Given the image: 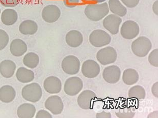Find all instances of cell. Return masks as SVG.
I'll return each mask as SVG.
<instances>
[{"mask_svg":"<svg viewBox=\"0 0 158 118\" xmlns=\"http://www.w3.org/2000/svg\"><path fill=\"white\" fill-rule=\"evenodd\" d=\"M108 5L107 3L101 4L91 3L86 7L84 13L88 19L94 22L100 21L108 14Z\"/></svg>","mask_w":158,"mask_h":118,"instance_id":"cell-1","label":"cell"},{"mask_svg":"<svg viewBox=\"0 0 158 118\" xmlns=\"http://www.w3.org/2000/svg\"><path fill=\"white\" fill-rule=\"evenodd\" d=\"M152 47L151 40L146 37L140 36L132 43L131 48L134 54L137 57L143 58L147 55Z\"/></svg>","mask_w":158,"mask_h":118,"instance_id":"cell-2","label":"cell"},{"mask_svg":"<svg viewBox=\"0 0 158 118\" xmlns=\"http://www.w3.org/2000/svg\"><path fill=\"white\" fill-rule=\"evenodd\" d=\"M22 95L26 100L36 103L41 99L43 90L38 83H33L27 85L23 88Z\"/></svg>","mask_w":158,"mask_h":118,"instance_id":"cell-3","label":"cell"},{"mask_svg":"<svg viewBox=\"0 0 158 118\" xmlns=\"http://www.w3.org/2000/svg\"><path fill=\"white\" fill-rule=\"evenodd\" d=\"M89 40L90 43L94 47H101L110 44L111 37L104 30H95L90 34Z\"/></svg>","mask_w":158,"mask_h":118,"instance_id":"cell-4","label":"cell"},{"mask_svg":"<svg viewBox=\"0 0 158 118\" xmlns=\"http://www.w3.org/2000/svg\"><path fill=\"white\" fill-rule=\"evenodd\" d=\"M80 60L75 55H68L62 61V69L68 75H76L80 71Z\"/></svg>","mask_w":158,"mask_h":118,"instance_id":"cell-5","label":"cell"},{"mask_svg":"<svg viewBox=\"0 0 158 118\" xmlns=\"http://www.w3.org/2000/svg\"><path fill=\"white\" fill-rule=\"evenodd\" d=\"M117 58V52L112 47L102 48L97 54V60L102 65H108L114 63Z\"/></svg>","mask_w":158,"mask_h":118,"instance_id":"cell-6","label":"cell"},{"mask_svg":"<svg viewBox=\"0 0 158 118\" xmlns=\"http://www.w3.org/2000/svg\"><path fill=\"white\" fill-rule=\"evenodd\" d=\"M83 87L82 79L77 76L69 77L66 80L64 85V91L65 94L70 96L78 95Z\"/></svg>","mask_w":158,"mask_h":118,"instance_id":"cell-7","label":"cell"},{"mask_svg":"<svg viewBox=\"0 0 158 118\" xmlns=\"http://www.w3.org/2000/svg\"><path fill=\"white\" fill-rule=\"evenodd\" d=\"M140 29L139 25L133 21L124 22L120 29V34L124 39H133L139 35Z\"/></svg>","mask_w":158,"mask_h":118,"instance_id":"cell-8","label":"cell"},{"mask_svg":"<svg viewBox=\"0 0 158 118\" xmlns=\"http://www.w3.org/2000/svg\"><path fill=\"white\" fill-rule=\"evenodd\" d=\"M97 99V95L92 91L87 90L81 92L78 96L77 102L82 109H91L94 101Z\"/></svg>","mask_w":158,"mask_h":118,"instance_id":"cell-9","label":"cell"},{"mask_svg":"<svg viewBox=\"0 0 158 118\" xmlns=\"http://www.w3.org/2000/svg\"><path fill=\"white\" fill-rule=\"evenodd\" d=\"M45 108L54 115L61 114L64 108L61 98L57 95H53L47 99L44 104Z\"/></svg>","mask_w":158,"mask_h":118,"instance_id":"cell-10","label":"cell"},{"mask_svg":"<svg viewBox=\"0 0 158 118\" xmlns=\"http://www.w3.org/2000/svg\"><path fill=\"white\" fill-rule=\"evenodd\" d=\"M81 71L83 75L87 78L94 79L100 74L101 68L97 62L93 60H88L82 65Z\"/></svg>","mask_w":158,"mask_h":118,"instance_id":"cell-11","label":"cell"},{"mask_svg":"<svg viewBox=\"0 0 158 118\" xmlns=\"http://www.w3.org/2000/svg\"><path fill=\"white\" fill-rule=\"evenodd\" d=\"M122 19L116 15L110 14L104 19L102 24L104 28L113 35L118 34Z\"/></svg>","mask_w":158,"mask_h":118,"instance_id":"cell-12","label":"cell"},{"mask_svg":"<svg viewBox=\"0 0 158 118\" xmlns=\"http://www.w3.org/2000/svg\"><path fill=\"white\" fill-rule=\"evenodd\" d=\"M102 77L108 83H117L121 77V70L117 66L111 65L106 67L102 72Z\"/></svg>","mask_w":158,"mask_h":118,"instance_id":"cell-13","label":"cell"},{"mask_svg":"<svg viewBox=\"0 0 158 118\" xmlns=\"http://www.w3.org/2000/svg\"><path fill=\"white\" fill-rule=\"evenodd\" d=\"M61 15L60 8L55 5L45 6L42 11V18L45 22L53 23L57 22Z\"/></svg>","mask_w":158,"mask_h":118,"instance_id":"cell-14","label":"cell"},{"mask_svg":"<svg viewBox=\"0 0 158 118\" xmlns=\"http://www.w3.org/2000/svg\"><path fill=\"white\" fill-rule=\"evenodd\" d=\"M44 87L49 94H58L61 90L62 83L58 77L51 76L45 79Z\"/></svg>","mask_w":158,"mask_h":118,"instance_id":"cell-15","label":"cell"},{"mask_svg":"<svg viewBox=\"0 0 158 118\" xmlns=\"http://www.w3.org/2000/svg\"><path fill=\"white\" fill-rule=\"evenodd\" d=\"M28 50L27 45L21 39H15L10 45V51L12 55L19 57L23 55Z\"/></svg>","mask_w":158,"mask_h":118,"instance_id":"cell-16","label":"cell"},{"mask_svg":"<svg viewBox=\"0 0 158 118\" xmlns=\"http://www.w3.org/2000/svg\"><path fill=\"white\" fill-rule=\"evenodd\" d=\"M65 41L69 47L76 48L82 44L83 41V36L80 31L72 30L66 34Z\"/></svg>","mask_w":158,"mask_h":118,"instance_id":"cell-17","label":"cell"},{"mask_svg":"<svg viewBox=\"0 0 158 118\" xmlns=\"http://www.w3.org/2000/svg\"><path fill=\"white\" fill-rule=\"evenodd\" d=\"M15 70L16 65L11 60H4L0 63V73L3 77L11 78L15 74Z\"/></svg>","mask_w":158,"mask_h":118,"instance_id":"cell-18","label":"cell"},{"mask_svg":"<svg viewBox=\"0 0 158 118\" xmlns=\"http://www.w3.org/2000/svg\"><path fill=\"white\" fill-rule=\"evenodd\" d=\"M16 96L15 89L10 85H5L0 88V100L8 104L12 102Z\"/></svg>","mask_w":158,"mask_h":118,"instance_id":"cell-19","label":"cell"},{"mask_svg":"<svg viewBox=\"0 0 158 118\" xmlns=\"http://www.w3.org/2000/svg\"><path fill=\"white\" fill-rule=\"evenodd\" d=\"M36 112V109L34 105L26 103L18 108L16 113L19 118H32L35 116Z\"/></svg>","mask_w":158,"mask_h":118,"instance_id":"cell-20","label":"cell"},{"mask_svg":"<svg viewBox=\"0 0 158 118\" xmlns=\"http://www.w3.org/2000/svg\"><path fill=\"white\" fill-rule=\"evenodd\" d=\"M16 79L22 83H29L34 80L35 75L33 71L25 67H19L16 71Z\"/></svg>","mask_w":158,"mask_h":118,"instance_id":"cell-21","label":"cell"},{"mask_svg":"<svg viewBox=\"0 0 158 118\" xmlns=\"http://www.w3.org/2000/svg\"><path fill=\"white\" fill-rule=\"evenodd\" d=\"M38 30V25L32 20L23 21L19 26V31L21 34L25 35L35 34Z\"/></svg>","mask_w":158,"mask_h":118,"instance_id":"cell-22","label":"cell"},{"mask_svg":"<svg viewBox=\"0 0 158 118\" xmlns=\"http://www.w3.org/2000/svg\"><path fill=\"white\" fill-rule=\"evenodd\" d=\"M1 19L5 25L12 26L18 21V13L13 9H5L2 13Z\"/></svg>","mask_w":158,"mask_h":118,"instance_id":"cell-23","label":"cell"},{"mask_svg":"<svg viewBox=\"0 0 158 118\" xmlns=\"http://www.w3.org/2000/svg\"><path fill=\"white\" fill-rule=\"evenodd\" d=\"M109 9L111 12L117 16L123 17L127 13V9L119 0H109Z\"/></svg>","mask_w":158,"mask_h":118,"instance_id":"cell-24","label":"cell"},{"mask_svg":"<svg viewBox=\"0 0 158 118\" xmlns=\"http://www.w3.org/2000/svg\"><path fill=\"white\" fill-rule=\"evenodd\" d=\"M123 80L126 85L131 86L137 83L139 75L138 72L132 68L127 69L123 74Z\"/></svg>","mask_w":158,"mask_h":118,"instance_id":"cell-25","label":"cell"},{"mask_svg":"<svg viewBox=\"0 0 158 118\" xmlns=\"http://www.w3.org/2000/svg\"><path fill=\"white\" fill-rule=\"evenodd\" d=\"M129 97L131 99L142 100L145 98L146 92L143 87L139 85L133 86L131 87L128 93Z\"/></svg>","mask_w":158,"mask_h":118,"instance_id":"cell-26","label":"cell"},{"mask_svg":"<svg viewBox=\"0 0 158 118\" xmlns=\"http://www.w3.org/2000/svg\"><path fill=\"white\" fill-rule=\"evenodd\" d=\"M115 114L119 118H132L135 116V112L132 107L127 105H123L116 109Z\"/></svg>","mask_w":158,"mask_h":118,"instance_id":"cell-27","label":"cell"},{"mask_svg":"<svg viewBox=\"0 0 158 118\" xmlns=\"http://www.w3.org/2000/svg\"><path fill=\"white\" fill-rule=\"evenodd\" d=\"M40 62V58L36 54L32 52L27 54L23 58V63L29 68H35Z\"/></svg>","mask_w":158,"mask_h":118,"instance_id":"cell-28","label":"cell"},{"mask_svg":"<svg viewBox=\"0 0 158 118\" xmlns=\"http://www.w3.org/2000/svg\"><path fill=\"white\" fill-rule=\"evenodd\" d=\"M9 36L3 30L0 29V51L4 49L9 43Z\"/></svg>","mask_w":158,"mask_h":118,"instance_id":"cell-29","label":"cell"},{"mask_svg":"<svg viewBox=\"0 0 158 118\" xmlns=\"http://www.w3.org/2000/svg\"><path fill=\"white\" fill-rule=\"evenodd\" d=\"M148 61L151 65L158 67V49L153 50L148 55Z\"/></svg>","mask_w":158,"mask_h":118,"instance_id":"cell-30","label":"cell"},{"mask_svg":"<svg viewBox=\"0 0 158 118\" xmlns=\"http://www.w3.org/2000/svg\"><path fill=\"white\" fill-rule=\"evenodd\" d=\"M20 0H0L1 4L6 7H14L17 6Z\"/></svg>","mask_w":158,"mask_h":118,"instance_id":"cell-31","label":"cell"},{"mask_svg":"<svg viewBox=\"0 0 158 118\" xmlns=\"http://www.w3.org/2000/svg\"><path fill=\"white\" fill-rule=\"evenodd\" d=\"M122 2L124 5H126L127 7L134 8L137 6L139 4L140 0H121Z\"/></svg>","mask_w":158,"mask_h":118,"instance_id":"cell-32","label":"cell"},{"mask_svg":"<svg viewBox=\"0 0 158 118\" xmlns=\"http://www.w3.org/2000/svg\"><path fill=\"white\" fill-rule=\"evenodd\" d=\"M65 6L68 7L73 8L82 3V0H63Z\"/></svg>","mask_w":158,"mask_h":118,"instance_id":"cell-33","label":"cell"},{"mask_svg":"<svg viewBox=\"0 0 158 118\" xmlns=\"http://www.w3.org/2000/svg\"><path fill=\"white\" fill-rule=\"evenodd\" d=\"M36 118H52L53 116L50 112L45 110H40L37 112Z\"/></svg>","mask_w":158,"mask_h":118,"instance_id":"cell-34","label":"cell"},{"mask_svg":"<svg viewBox=\"0 0 158 118\" xmlns=\"http://www.w3.org/2000/svg\"><path fill=\"white\" fill-rule=\"evenodd\" d=\"M112 117L111 114L110 112H98L96 114L97 118H111Z\"/></svg>","mask_w":158,"mask_h":118,"instance_id":"cell-35","label":"cell"},{"mask_svg":"<svg viewBox=\"0 0 158 118\" xmlns=\"http://www.w3.org/2000/svg\"><path fill=\"white\" fill-rule=\"evenodd\" d=\"M152 92L154 96L158 98V82H156L152 85Z\"/></svg>","mask_w":158,"mask_h":118,"instance_id":"cell-36","label":"cell"},{"mask_svg":"<svg viewBox=\"0 0 158 118\" xmlns=\"http://www.w3.org/2000/svg\"><path fill=\"white\" fill-rule=\"evenodd\" d=\"M152 10L154 11V13L155 14H158V1H156L154 2L152 5Z\"/></svg>","mask_w":158,"mask_h":118,"instance_id":"cell-37","label":"cell"},{"mask_svg":"<svg viewBox=\"0 0 158 118\" xmlns=\"http://www.w3.org/2000/svg\"><path fill=\"white\" fill-rule=\"evenodd\" d=\"M92 1L95 2L97 3H101L105 1L106 0H91Z\"/></svg>","mask_w":158,"mask_h":118,"instance_id":"cell-38","label":"cell"},{"mask_svg":"<svg viewBox=\"0 0 158 118\" xmlns=\"http://www.w3.org/2000/svg\"><path fill=\"white\" fill-rule=\"evenodd\" d=\"M82 1H87V0H82Z\"/></svg>","mask_w":158,"mask_h":118,"instance_id":"cell-39","label":"cell"},{"mask_svg":"<svg viewBox=\"0 0 158 118\" xmlns=\"http://www.w3.org/2000/svg\"><path fill=\"white\" fill-rule=\"evenodd\" d=\"M0 14H1V9H0Z\"/></svg>","mask_w":158,"mask_h":118,"instance_id":"cell-40","label":"cell"},{"mask_svg":"<svg viewBox=\"0 0 158 118\" xmlns=\"http://www.w3.org/2000/svg\"><path fill=\"white\" fill-rule=\"evenodd\" d=\"M26 1H29V0H26Z\"/></svg>","mask_w":158,"mask_h":118,"instance_id":"cell-41","label":"cell"}]
</instances>
